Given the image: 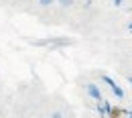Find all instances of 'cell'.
<instances>
[{"label": "cell", "mask_w": 132, "mask_h": 118, "mask_svg": "<svg viewBox=\"0 0 132 118\" xmlns=\"http://www.w3.org/2000/svg\"><path fill=\"white\" fill-rule=\"evenodd\" d=\"M124 114V110H120V108H112L110 110V116H122Z\"/></svg>", "instance_id": "obj_1"}]
</instances>
